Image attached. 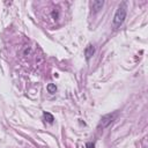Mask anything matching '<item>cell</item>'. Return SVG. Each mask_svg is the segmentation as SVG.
<instances>
[{"label":"cell","mask_w":148,"mask_h":148,"mask_svg":"<svg viewBox=\"0 0 148 148\" xmlns=\"http://www.w3.org/2000/svg\"><path fill=\"white\" fill-rule=\"evenodd\" d=\"M43 118H44L45 122H48L49 124H52L53 120H54V117H53L50 112H44V113H43Z\"/></svg>","instance_id":"5"},{"label":"cell","mask_w":148,"mask_h":148,"mask_svg":"<svg viewBox=\"0 0 148 148\" xmlns=\"http://www.w3.org/2000/svg\"><path fill=\"white\" fill-rule=\"evenodd\" d=\"M48 92L50 93V94H54L56 92H57V87H56V85H53V84H50V85H48Z\"/></svg>","instance_id":"6"},{"label":"cell","mask_w":148,"mask_h":148,"mask_svg":"<svg viewBox=\"0 0 148 148\" xmlns=\"http://www.w3.org/2000/svg\"><path fill=\"white\" fill-rule=\"evenodd\" d=\"M104 5V1H102V0H96V1H93L92 3V8H93V12L94 13H97L102 10Z\"/></svg>","instance_id":"4"},{"label":"cell","mask_w":148,"mask_h":148,"mask_svg":"<svg viewBox=\"0 0 148 148\" xmlns=\"http://www.w3.org/2000/svg\"><path fill=\"white\" fill-rule=\"evenodd\" d=\"M86 148H95V142H87Z\"/></svg>","instance_id":"7"},{"label":"cell","mask_w":148,"mask_h":148,"mask_svg":"<svg viewBox=\"0 0 148 148\" xmlns=\"http://www.w3.org/2000/svg\"><path fill=\"white\" fill-rule=\"evenodd\" d=\"M118 116V112H112V113H107V115H104V116H102V118H101V120H100V123H98V125H97V127L98 128H105V127H108L115 119H116V117Z\"/></svg>","instance_id":"2"},{"label":"cell","mask_w":148,"mask_h":148,"mask_svg":"<svg viewBox=\"0 0 148 148\" xmlns=\"http://www.w3.org/2000/svg\"><path fill=\"white\" fill-rule=\"evenodd\" d=\"M126 15H127V4L125 1H123L118 6V8L115 13V16H113V20H112V27L115 29L120 28V26L124 23V21L126 19Z\"/></svg>","instance_id":"1"},{"label":"cell","mask_w":148,"mask_h":148,"mask_svg":"<svg viewBox=\"0 0 148 148\" xmlns=\"http://www.w3.org/2000/svg\"><path fill=\"white\" fill-rule=\"evenodd\" d=\"M94 53H95V46L93 44H88L86 46V49H85V57H86V59L89 60L94 56Z\"/></svg>","instance_id":"3"}]
</instances>
